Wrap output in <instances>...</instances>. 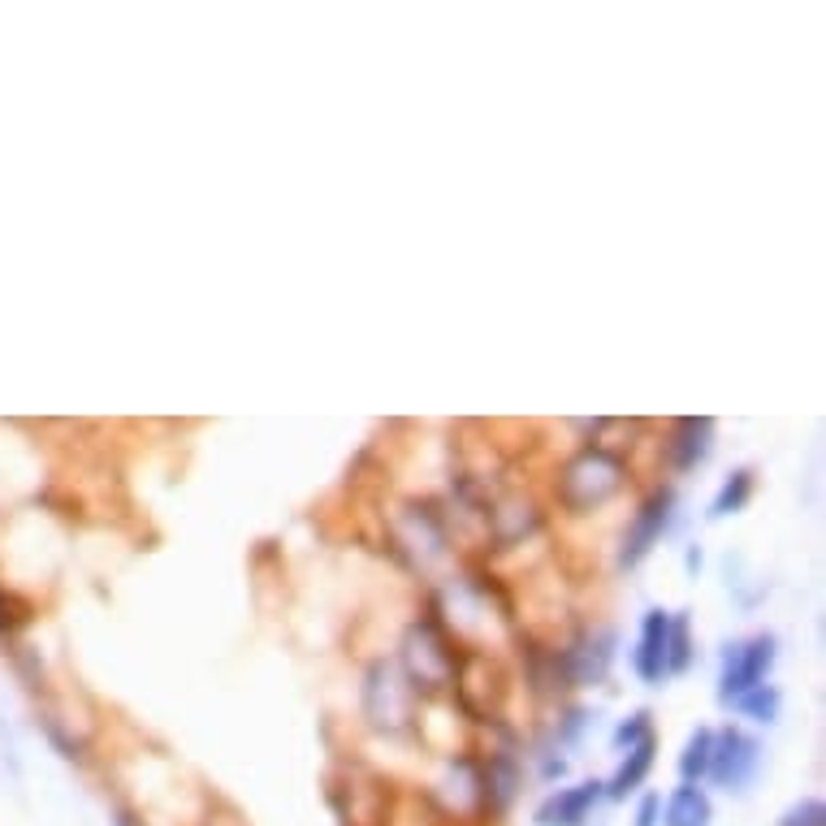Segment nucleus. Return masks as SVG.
Wrapping results in <instances>:
<instances>
[{"instance_id":"nucleus-1","label":"nucleus","mask_w":826,"mask_h":826,"mask_svg":"<svg viewBox=\"0 0 826 826\" xmlns=\"http://www.w3.org/2000/svg\"><path fill=\"white\" fill-rule=\"evenodd\" d=\"M623 489V464L619 455L589 446L580 451L563 472H559V502L572 511V515H589L601 502H610L614 493Z\"/></svg>"},{"instance_id":"nucleus-2","label":"nucleus","mask_w":826,"mask_h":826,"mask_svg":"<svg viewBox=\"0 0 826 826\" xmlns=\"http://www.w3.org/2000/svg\"><path fill=\"white\" fill-rule=\"evenodd\" d=\"M403 667H407L411 689H420V693L455 689V675H459L455 649H451V641L433 623H411L407 627V636H403Z\"/></svg>"},{"instance_id":"nucleus-3","label":"nucleus","mask_w":826,"mask_h":826,"mask_svg":"<svg viewBox=\"0 0 826 826\" xmlns=\"http://www.w3.org/2000/svg\"><path fill=\"white\" fill-rule=\"evenodd\" d=\"M363 714L385 735H403L411 727V684L390 662H372L363 684Z\"/></svg>"},{"instance_id":"nucleus-4","label":"nucleus","mask_w":826,"mask_h":826,"mask_svg":"<svg viewBox=\"0 0 826 826\" xmlns=\"http://www.w3.org/2000/svg\"><path fill=\"white\" fill-rule=\"evenodd\" d=\"M775 667V636H753L744 645H731L727 667H722V702H740L753 689L766 684V671Z\"/></svg>"},{"instance_id":"nucleus-5","label":"nucleus","mask_w":826,"mask_h":826,"mask_svg":"<svg viewBox=\"0 0 826 826\" xmlns=\"http://www.w3.org/2000/svg\"><path fill=\"white\" fill-rule=\"evenodd\" d=\"M762 766V744L740 735V731H722L714 735V753H709V779L727 792H740Z\"/></svg>"},{"instance_id":"nucleus-6","label":"nucleus","mask_w":826,"mask_h":826,"mask_svg":"<svg viewBox=\"0 0 826 826\" xmlns=\"http://www.w3.org/2000/svg\"><path fill=\"white\" fill-rule=\"evenodd\" d=\"M433 801H438L446 814H455V818H476L480 810H489V805H484V775H480V762H476V757H455V762L446 766V775L438 779Z\"/></svg>"},{"instance_id":"nucleus-7","label":"nucleus","mask_w":826,"mask_h":826,"mask_svg":"<svg viewBox=\"0 0 826 826\" xmlns=\"http://www.w3.org/2000/svg\"><path fill=\"white\" fill-rule=\"evenodd\" d=\"M398 546L420 567L446 559V524H442V515L433 506H407L403 519H398Z\"/></svg>"},{"instance_id":"nucleus-8","label":"nucleus","mask_w":826,"mask_h":826,"mask_svg":"<svg viewBox=\"0 0 826 826\" xmlns=\"http://www.w3.org/2000/svg\"><path fill=\"white\" fill-rule=\"evenodd\" d=\"M484 524H489V537L506 550V546H519L524 537H532L541 528V511H537V502H528L519 493H506V498L484 506Z\"/></svg>"},{"instance_id":"nucleus-9","label":"nucleus","mask_w":826,"mask_h":826,"mask_svg":"<svg viewBox=\"0 0 826 826\" xmlns=\"http://www.w3.org/2000/svg\"><path fill=\"white\" fill-rule=\"evenodd\" d=\"M671 506H675V498H671V489H662V493H654V498L636 511V519H632V528H627V537H623V567H636V563L658 546V537H662L667 524H671Z\"/></svg>"},{"instance_id":"nucleus-10","label":"nucleus","mask_w":826,"mask_h":826,"mask_svg":"<svg viewBox=\"0 0 826 826\" xmlns=\"http://www.w3.org/2000/svg\"><path fill=\"white\" fill-rule=\"evenodd\" d=\"M606 797V788L589 779V783H576V788H563L559 797H550L541 810H537V826H585L589 823V810Z\"/></svg>"},{"instance_id":"nucleus-11","label":"nucleus","mask_w":826,"mask_h":826,"mask_svg":"<svg viewBox=\"0 0 826 826\" xmlns=\"http://www.w3.org/2000/svg\"><path fill=\"white\" fill-rule=\"evenodd\" d=\"M667 641H671V614L649 610L641 623V641H636V675L645 684H658L667 675Z\"/></svg>"},{"instance_id":"nucleus-12","label":"nucleus","mask_w":826,"mask_h":826,"mask_svg":"<svg viewBox=\"0 0 826 826\" xmlns=\"http://www.w3.org/2000/svg\"><path fill=\"white\" fill-rule=\"evenodd\" d=\"M610 645H614L610 632H597V636L576 641V645L563 654V671H567V680H572V684H597V680L606 675V667H610V654H614Z\"/></svg>"},{"instance_id":"nucleus-13","label":"nucleus","mask_w":826,"mask_h":826,"mask_svg":"<svg viewBox=\"0 0 826 826\" xmlns=\"http://www.w3.org/2000/svg\"><path fill=\"white\" fill-rule=\"evenodd\" d=\"M709 446H714V420H680L675 424V442H671V459L680 472H693L697 464H706Z\"/></svg>"},{"instance_id":"nucleus-14","label":"nucleus","mask_w":826,"mask_h":826,"mask_svg":"<svg viewBox=\"0 0 826 826\" xmlns=\"http://www.w3.org/2000/svg\"><path fill=\"white\" fill-rule=\"evenodd\" d=\"M654 735H645L641 744H632L627 749V757H623V766L614 770V779L610 783H601L606 788V797H614V801H623L627 792H636L641 783H645V775H649V766H654Z\"/></svg>"},{"instance_id":"nucleus-15","label":"nucleus","mask_w":826,"mask_h":826,"mask_svg":"<svg viewBox=\"0 0 826 826\" xmlns=\"http://www.w3.org/2000/svg\"><path fill=\"white\" fill-rule=\"evenodd\" d=\"M480 775H484V805H489L493 814H502V810L515 801V788H519L515 762H511V757H489V762L480 766Z\"/></svg>"},{"instance_id":"nucleus-16","label":"nucleus","mask_w":826,"mask_h":826,"mask_svg":"<svg viewBox=\"0 0 826 826\" xmlns=\"http://www.w3.org/2000/svg\"><path fill=\"white\" fill-rule=\"evenodd\" d=\"M667 826H709V801L702 788H680L671 801H667Z\"/></svg>"},{"instance_id":"nucleus-17","label":"nucleus","mask_w":826,"mask_h":826,"mask_svg":"<svg viewBox=\"0 0 826 826\" xmlns=\"http://www.w3.org/2000/svg\"><path fill=\"white\" fill-rule=\"evenodd\" d=\"M709 753H714V731H697L680 757V775L693 783V779H706L709 775Z\"/></svg>"},{"instance_id":"nucleus-18","label":"nucleus","mask_w":826,"mask_h":826,"mask_svg":"<svg viewBox=\"0 0 826 826\" xmlns=\"http://www.w3.org/2000/svg\"><path fill=\"white\" fill-rule=\"evenodd\" d=\"M749 493H753V472H735L722 489H718L709 515H731V511H740V506L749 502Z\"/></svg>"},{"instance_id":"nucleus-19","label":"nucleus","mask_w":826,"mask_h":826,"mask_svg":"<svg viewBox=\"0 0 826 826\" xmlns=\"http://www.w3.org/2000/svg\"><path fill=\"white\" fill-rule=\"evenodd\" d=\"M689 619H671V641H667V671L689 667Z\"/></svg>"},{"instance_id":"nucleus-20","label":"nucleus","mask_w":826,"mask_h":826,"mask_svg":"<svg viewBox=\"0 0 826 826\" xmlns=\"http://www.w3.org/2000/svg\"><path fill=\"white\" fill-rule=\"evenodd\" d=\"M740 709H744V714H753L757 722H770V718L779 714V693L762 684V689H753L749 697H740Z\"/></svg>"},{"instance_id":"nucleus-21","label":"nucleus","mask_w":826,"mask_h":826,"mask_svg":"<svg viewBox=\"0 0 826 826\" xmlns=\"http://www.w3.org/2000/svg\"><path fill=\"white\" fill-rule=\"evenodd\" d=\"M783 826H826L823 801H805V805H797V810L783 818Z\"/></svg>"},{"instance_id":"nucleus-22","label":"nucleus","mask_w":826,"mask_h":826,"mask_svg":"<svg viewBox=\"0 0 826 826\" xmlns=\"http://www.w3.org/2000/svg\"><path fill=\"white\" fill-rule=\"evenodd\" d=\"M645 718H649V714H636L632 722H623V727H619V735H614V744H619V749H632V744H641V740L649 735Z\"/></svg>"},{"instance_id":"nucleus-23","label":"nucleus","mask_w":826,"mask_h":826,"mask_svg":"<svg viewBox=\"0 0 826 826\" xmlns=\"http://www.w3.org/2000/svg\"><path fill=\"white\" fill-rule=\"evenodd\" d=\"M658 814H662V801L658 797H645L641 814H636V826H658Z\"/></svg>"}]
</instances>
